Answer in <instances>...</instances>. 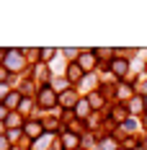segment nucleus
Segmentation results:
<instances>
[{"mask_svg": "<svg viewBox=\"0 0 147 150\" xmlns=\"http://www.w3.org/2000/svg\"><path fill=\"white\" fill-rule=\"evenodd\" d=\"M36 106L41 109V111H49V109H54V106H59V96L52 91V86H41V88L36 91Z\"/></svg>", "mask_w": 147, "mask_h": 150, "instance_id": "nucleus-1", "label": "nucleus"}, {"mask_svg": "<svg viewBox=\"0 0 147 150\" xmlns=\"http://www.w3.org/2000/svg\"><path fill=\"white\" fill-rule=\"evenodd\" d=\"M26 65H29V62H26V57H23V49H8L3 67H5L11 75H18L23 67H26Z\"/></svg>", "mask_w": 147, "mask_h": 150, "instance_id": "nucleus-2", "label": "nucleus"}, {"mask_svg": "<svg viewBox=\"0 0 147 150\" xmlns=\"http://www.w3.org/2000/svg\"><path fill=\"white\" fill-rule=\"evenodd\" d=\"M31 80L41 88V86H49V80H52V70H49V65L46 62H36V65H31Z\"/></svg>", "mask_w": 147, "mask_h": 150, "instance_id": "nucleus-3", "label": "nucleus"}, {"mask_svg": "<svg viewBox=\"0 0 147 150\" xmlns=\"http://www.w3.org/2000/svg\"><path fill=\"white\" fill-rule=\"evenodd\" d=\"M77 65H80V70H83V73H90V70L98 65L96 49H83V52H80V57H77Z\"/></svg>", "mask_w": 147, "mask_h": 150, "instance_id": "nucleus-4", "label": "nucleus"}, {"mask_svg": "<svg viewBox=\"0 0 147 150\" xmlns=\"http://www.w3.org/2000/svg\"><path fill=\"white\" fill-rule=\"evenodd\" d=\"M23 135L29 137L31 142H34V140H39V137L44 135V127H41V119H26V124H23Z\"/></svg>", "mask_w": 147, "mask_h": 150, "instance_id": "nucleus-5", "label": "nucleus"}, {"mask_svg": "<svg viewBox=\"0 0 147 150\" xmlns=\"http://www.w3.org/2000/svg\"><path fill=\"white\" fill-rule=\"evenodd\" d=\"M77 101H80V96H77V91H75V88L59 93V106H62V109H67V111H72L75 106H77Z\"/></svg>", "mask_w": 147, "mask_h": 150, "instance_id": "nucleus-6", "label": "nucleus"}, {"mask_svg": "<svg viewBox=\"0 0 147 150\" xmlns=\"http://www.w3.org/2000/svg\"><path fill=\"white\" fill-rule=\"evenodd\" d=\"M59 145H62L65 150H77L80 148V137L65 129V132H59Z\"/></svg>", "mask_w": 147, "mask_h": 150, "instance_id": "nucleus-7", "label": "nucleus"}, {"mask_svg": "<svg viewBox=\"0 0 147 150\" xmlns=\"http://www.w3.org/2000/svg\"><path fill=\"white\" fill-rule=\"evenodd\" d=\"M49 86H52V91H54L57 96H59V93H65V91H70V88H72V83H70V80H67L65 75H52Z\"/></svg>", "mask_w": 147, "mask_h": 150, "instance_id": "nucleus-8", "label": "nucleus"}, {"mask_svg": "<svg viewBox=\"0 0 147 150\" xmlns=\"http://www.w3.org/2000/svg\"><path fill=\"white\" fill-rule=\"evenodd\" d=\"M111 73H114V78H127V73H129V62L121 60V57H114L111 60Z\"/></svg>", "mask_w": 147, "mask_h": 150, "instance_id": "nucleus-9", "label": "nucleus"}, {"mask_svg": "<svg viewBox=\"0 0 147 150\" xmlns=\"http://www.w3.org/2000/svg\"><path fill=\"white\" fill-rule=\"evenodd\" d=\"M134 98V86L132 83H116V101H132Z\"/></svg>", "mask_w": 147, "mask_h": 150, "instance_id": "nucleus-10", "label": "nucleus"}, {"mask_svg": "<svg viewBox=\"0 0 147 150\" xmlns=\"http://www.w3.org/2000/svg\"><path fill=\"white\" fill-rule=\"evenodd\" d=\"M41 127H44L46 135H54V132H65V124H62V119H54V117H46V119H41Z\"/></svg>", "mask_w": 147, "mask_h": 150, "instance_id": "nucleus-11", "label": "nucleus"}, {"mask_svg": "<svg viewBox=\"0 0 147 150\" xmlns=\"http://www.w3.org/2000/svg\"><path fill=\"white\" fill-rule=\"evenodd\" d=\"M65 78L75 86V83H80V80L85 78V73L80 70V65H77V62H70V65H67V70H65Z\"/></svg>", "mask_w": 147, "mask_h": 150, "instance_id": "nucleus-12", "label": "nucleus"}, {"mask_svg": "<svg viewBox=\"0 0 147 150\" xmlns=\"http://www.w3.org/2000/svg\"><path fill=\"white\" fill-rule=\"evenodd\" d=\"M21 101H23V93L13 88V91H11V96H8V98L3 101V106H5L8 111H18V106H21Z\"/></svg>", "mask_w": 147, "mask_h": 150, "instance_id": "nucleus-13", "label": "nucleus"}, {"mask_svg": "<svg viewBox=\"0 0 147 150\" xmlns=\"http://www.w3.org/2000/svg\"><path fill=\"white\" fill-rule=\"evenodd\" d=\"M3 124H5V129H23L26 119H23L18 111H11V114H8V119L3 122Z\"/></svg>", "mask_w": 147, "mask_h": 150, "instance_id": "nucleus-14", "label": "nucleus"}, {"mask_svg": "<svg viewBox=\"0 0 147 150\" xmlns=\"http://www.w3.org/2000/svg\"><path fill=\"white\" fill-rule=\"evenodd\" d=\"M72 111H75V117H80V122H83V119L90 114V104H88V98H80V101H77V106H75Z\"/></svg>", "mask_w": 147, "mask_h": 150, "instance_id": "nucleus-15", "label": "nucleus"}, {"mask_svg": "<svg viewBox=\"0 0 147 150\" xmlns=\"http://www.w3.org/2000/svg\"><path fill=\"white\" fill-rule=\"evenodd\" d=\"M5 137H8V142H11L13 148H18V140H26L23 129H5Z\"/></svg>", "mask_w": 147, "mask_h": 150, "instance_id": "nucleus-16", "label": "nucleus"}, {"mask_svg": "<svg viewBox=\"0 0 147 150\" xmlns=\"http://www.w3.org/2000/svg\"><path fill=\"white\" fill-rule=\"evenodd\" d=\"M34 109H36V98L23 96V101H21V106H18V114L23 117V114H29V111H34Z\"/></svg>", "mask_w": 147, "mask_h": 150, "instance_id": "nucleus-17", "label": "nucleus"}, {"mask_svg": "<svg viewBox=\"0 0 147 150\" xmlns=\"http://www.w3.org/2000/svg\"><path fill=\"white\" fill-rule=\"evenodd\" d=\"M88 104H90V109H101L103 106V93L101 91H90L88 93Z\"/></svg>", "mask_w": 147, "mask_h": 150, "instance_id": "nucleus-18", "label": "nucleus"}, {"mask_svg": "<svg viewBox=\"0 0 147 150\" xmlns=\"http://www.w3.org/2000/svg\"><path fill=\"white\" fill-rule=\"evenodd\" d=\"M23 57L29 65H36V62H41V49H23Z\"/></svg>", "mask_w": 147, "mask_h": 150, "instance_id": "nucleus-19", "label": "nucleus"}, {"mask_svg": "<svg viewBox=\"0 0 147 150\" xmlns=\"http://www.w3.org/2000/svg\"><path fill=\"white\" fill-rule=\"evenodd\" d=\"M98 150H119V142L114 137H103V140H98Z\"/></svg>", "mask_w": 147, "mask_h": 150, "instance_id": "nucleus-20", "label": "nucleus"}, {"mask_svg": "<svg viewBox=\"0 0 147 150\" xmlns=\"http://www.w3.org/2000/svg\"><path fill=\"white\" fill-rule=\"evenodd\" d=\"M54 57H57V49H52V47H44L41 49V62H54Z\"/></svg>", "mask_w": 147, "mask_h": 150, "instance_id": "nucleus-21", "label": "nucleus"}, {"mask_svg": "<svg viewBox=\"0 0 147 150\" xmlns=\"http://www.w3.org/2000/svg\"><path fill=\"white\" fill-rule=\"evenodd\" d=\"M145 109V98H139V96H134L132 101H129V111H134V114H139Z\"/></svg>", "mask_w": 147, "mask_h": 150, "instance_id": "nucleus-22", "label": "nucleus"}, {"mask_svg": "<svg viewBox=\"0 0 147 150\" xmlns=\"http://www.w3.org/2000/svg\"><path fill=\"white\" fill-rule=\"evenodd\" d=\"M80 140H83V148H85V150H88V148H96V137L90 135V132H83Z\"/></svg>", "mask_w": 147, "mask_h": 150, "instance_id": "nucleus-23", "label": "nucleus"}, {"mask_svg": "<svg viewBox=\"0 0 147 150\" xmlns=\"http://www.w3.org/2000/svg\"><path fill=\"white\" fill-rule=\"evenodd\" d=\"M121 129H127V132H134V129H137V119H134V117H129V119L121 124Z\"/></svg>", "mask_w": 147, "mask_h": 150, "instance_id": "nucleus-24", "label": "nucleus"}, {"mask_svg": "<svg viewBox=\"0 0 147 150\" xmlns=\"http://www.w3.org/2000/svg\"><path fill=\"white\" fill-rule=\"evenodd\" d=\"M124 150H137V140L134 137H127L124 140Z\"/></svg>", "mask_w": 147, "mask_h": 150, "instance_id": "nucleus-25", "label": "nucleus"}, {"mask_svg": "<svg viewBox=\"0 0 147 150\" xmlns=\"http://www.w3.org/2000/svg\"><path fill=\"white\" fill-rule=\"evenodd\" d=\"M11 148H13V145L8 142V137H5V135H0V150H11Z\"/></svg>", "mask_w": 147, "mask_h": 150, "instance_id": "nucleus-26", "label": "nucleus"}, {"mask_svg": "<svg viewBox=\"0 0 147 150\" xmlns=\"http://www.w3.org/2000/svg\"><path fill=\"white\" fill-rule=\"evenodd\" d=\"M8 114H11V111H8V109H5L3 104H0V122H5V119H8Z\"/></svg>", "mask_w": 147, "mask_h": 150, "instance_id": "nucleus-27", "label": "nucleus"}, {"mask_svg": "<svg viewBox=\"0 0 147 150\" xmlns=\"http://www.w3.org/2000/svg\"><path fill=\"white\" fill-rule=\"evenodd\" d=\"M96 124H98V114H90V119H88V127H90V129H93Z\"/></svg>", "mask_w": 147, "mask_h": 150, "instance_id": "nucleus-28", "label": "nucleus"}, {"mask_svg": "<svg viewBox=\"0 0 147 150\" xmlns=\"http://www.w3.org/2000/svg\"><path fill=\"white\" fill-rule=\"evenodd\" d=\"M0 135H5V124L3 122H0Z\"/></svg>", "mask_w": 147, "mask_h": 150, "instance_id": "nucleus-29", "label": "nucleus"}, {"mask_svg": "<svg viewBox=\"0 0 147 150\" xmlns=\"http://www.w3.org/2000/svg\"><path fill=\"white\" fill-rule=\"evenodd\" d=\"M142 124H145V127H147V114H142Z\"/></svg>", "mask_w": 147, "mask_h": 150, "instance_id": "nucleus-30", "label": "nucleus"}, {"mask_svg": "<svg viewBox=\"0 0 147 150\" xmlns=\"http://www.w3.org/2000/svg\"><path fill=\"white\" fill-rule=\"evenodd\" d=\"M119 150H124V148H121V145H119Z\"/></svg>", "mask_w": 147, "mask_h": 150, "instance_id": "nucleus-31", "label": "nucleus"}, {"mask_svg": "<svg viewBox=\"0 0 147 150\" xmlns=\"http://www.w3.org/2000/svg\"><path fill=\"white\" fill-rule=\"evenodd\" d=\"M77 150H80V148H77ZM83 150H85V148H83Z\"/></svg>", "mask_w": 147, "mask_h": 150, "instance_id": "nucleus-32", "label": "nucleus"}, {"mask_svg": "<svg viewBox=\"0 0 147 150\" xmlns=\"http://www.w3.org/2000/svg\"><path fill=\"white\" fill-rule=\"evenodd\" d=\"M139 150H142V148H139Z\"/></svg>", "mask_w": 147, "mask_h": 150, "instance_id": "nucleus-33", "label": "nucleus"}]
</instances>
